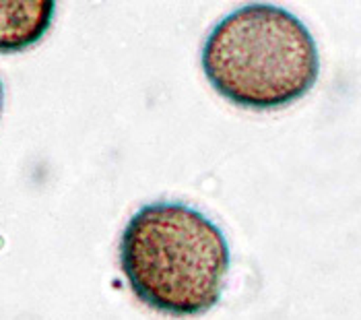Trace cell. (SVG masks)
Returning <instances> with one entry per match:
<instances>
[{
  "label": "cell",
  "instance_id": "3957f363",
  "mask_svg": "<svg viewBox=\"0 0 361 320\" xmlns=\"http://www.w3.org/2000/svg\"><path fill=\"white\" fill-rule=\"evenodd\" d=\"M56 4L35 2H0V52L13 54L37 44L54 21Z\"/></svg>",
  "mask_w": 361,
  "mask_h": 320
},
{
  "label": "cell",
  "instance_id": "277c9868",
  "mask_svg": "<svg viewBox=\"0 0 361 320\" xmlns=\"http://www.w3.org/2000/svg\"><path fill=\"white\" fill-rule=\"evenodd\" d=\"M0 109H2V83H0Z\"/></svg>",
  "mask_w": 361,
  "mask_h": 320
},
{
  "label": "cell",
  "instance_id": "6da1fadb",
  "mask_svg": "<svg viewBox=\"0 0 361 320\" xmlns=\"http://www.w3.org/2000/svg\"><path fill=\"white\" fill-rule=\"evenodd\" d=\"M229 263L221 227L178 201L140 207L120 238V268L128 288L145 306L167 316H200L215 308Z\"/></svg>",
  "mask_w": 361,
  "mask_h": 320
},
{
  "label": "cell",
  "instance_id": "7a4b0ae2",
  "mask_svg": "<svg viewBox=\"0 0 361 320\" xmlns=\"http://www.w3.org/2000/svg\"><path fill=\"white\" fill-rule=\"evenodd\" d=\"M200 60L213 89L248 109L291 106L320 75L314 35L275 4H246L225 15L209 31Z\"/></svg>",
  "mask_w": 361,
  "mask_h": 320
}]
</instances>
